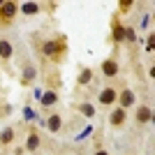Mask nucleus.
<instances>
[{"label":"nucleus","instance_id":"13","mask_svg":"<svg viewBox=\"0 0 155 155\" xmlns=\"http://www.w3.org/2000/svg\"><path fill=\"white\" fill-rule=\"evenodd\" d=\"M12 53H14L12 44H9L7 39H0V58H2V60H9V58H12Z\"/></svg>","mask_w":155,"mask_h":155},{"label":"nucleus","instance_id":"9","mask_svg":"<svg viewBox=\"0 0 155 155\" xmlns=\"http://www.w3.org/2000/svg\"><path fill=\"white\" fill-rule=\"evenodd\" d=\"M35 77H37V70H35V65H26V67H23V77H21V84H23V86L32 84V81H35Z\"/></svg>","mask_w":155,"mask_h":155},{"label":"nucleus","instance_id":"6","mask_svg":"<svg viewBox=\"0 0 155 155\" xmlns=\"http://www.w3.org/2000/svg\"><path fill=\"white\" fill-rule=\"evenodd\" d=\"M111 37H114V42H125V26L118 19L114 21V26H111Z\"/></svg>","mask_w":155,"mask_h":155},{"label":"nucleus","instance_id":"1","mask_svg":"<svg viewBox=\"0 0 155 155\" xmlns=\"http://www.w3.org/2000/svg\"><path fill=\"white\" fill-rule=\"evenodd\" d=\"M65 49H67L65 37H56V39L42 42V53H44L46 58H51V60H60V56L65 53Z\"/></svg>","mask_w":155,"mask_h":155},{"label":"nucleus","instance_id":"14","mask_svg":"<svg viewBox=\"0 0 155 155\" xmlns=\"http://www.w3.org/2000/svg\"><path fill=\"white\" fill-rule=\"evenodd\" d=\"M39 143H42V141H39V134H37V132H30V134H28V141H26V150H30V153H32V150H37Z\"/></svg>","mask_w":155,"mask_h":155},{"label":"nucleus","instance_id":"23","mask_svg":"<svg viewBox=\"0 0 155 155\" xmlns=\"http://www.w3.org/2000/svg\"><path fill=\"white\" fill-rule=\"evenodd\" d=\"M153 42H155V37H153V32L148 35V46H146V51H153Z\"/></svg>","mask_w":155,"mask_h":155},{"label":"nucleus","instance_id":"20","mask_svg":"<svg viewBox=\"0 0 155 155\" xmlns=\"http://www.w3.org/2000/svg\"><path fill=\"white\" fill-rule=\"evenodd\" d=\"M132 7V0H120V12H127Z\"/></svg>","mask_w":155,"mask_h":155},{"label":"nucleus","instance_id":"11","mask_svg":"<svg viewBox=\"0 0 155 155\" xmlns=\"http://www.w3.org/2000/svg\"><path fill=\"white\" fill-rule=\"evenodd\" d=\"M14 137H16L14 127H5L2 132H0V146H9V143L14 141Z\"/></svg>","mask_w":155,"mask_h":155},{"label":"nucleus","instance_id":"4","mask_svg":"<svg viewBox=\"0 0 155 155\" xmlns=\"http://www.w3.org/2000/svg\"><path fill=\"white\" fill-rule=\"evenodd\" d=\"M118 104H120V109H130V107L134 104V93L130 91V88H125V91L118 95Z\"/></svg>","mask_w":155,"mask_h":155},{"label":"nucleus","instance_id":"18","mask_svg":"<svg viewBox=\"0 0 155 155\" xmlns=\"http://www.w3.org/2000/svg\"><path fill=\"white\" fill-rule=\"evenodd\" d=\"M23 118H26V120H37V114H35L30 107H26V109H23Z\"/></svg>","mask_w":155,"mask_h":155},{"label":"nucleus","instance_id":"17","mask_svg":"<svg viewBox=\"0 0 155 155\" xmlns=\"http://www.w3.org/2000/svg\"><path fill=\"white\" fill-rule=\"evenodd\" d=\"M19 9H21L23 14H37V12H39V5H37V2H23Z\"/></svg>","mask_w":155,"mask_h":155},{"label":"nucleus","instance_id":"2","mask_svg":"<svg viewBox=\"0 0 155 155\" xmlns=\"http://www.w3.org/2000/svg\"><path fill=\"white\" fill-rule=\"evenodd\" d=\"M16 12H19V5H16V2L2 0V2H0V23H9V21L16 16Z\"/></svg>","mask_w":155,"mask_h":155},{"label":"nucleus","instance_id":"7","mask_svg":"<svg viewBox=\"0 0 155 155\" xmlns=\"http://www.w3.org/2000/svg\"><path fill=\"white\" fill-rule=\"evenodd\" d=\"M111 125H114V127H120V125L125 123V120H127V111L125 109H120V107H118L116 111H114V114H111Z\"/></svg>","mask_w":155,"mask_h":155},{"label":"nucleus","instance_id":"12","mask_svg":"<svg viewBox=\"0 0 155 155\" xmlns=\"http://www.w3.org/2000/svg\"><path fill=\"white\" fill-rule=\"evenodd\" d=\"M46 127L51 130V132H60V127H63V118H60L58 114L49 116V118H46Z\"/></svg>","mask_w":155,"mask_h":155},{"label":"nucleus","instance_id":"3","mask_svg":"<svg viewBox=\"0 0 155 155\" xmlns=\"http://www.w3.org/2000/svg\"><path fill=\"white\" fill-rule=\"evenodd\" d=\"M134 118H137V123H141V125L150 123V120H153V109H150V107H139Z\"/></svg>","mask_w":155,"mask_h":155},{"label":"nucleus","instance_id":"22","mask_svg":"<svg viewBox=\"0 0 155 155\" xmlns=\"http://www.w3.org/2000/svg\"><path fill=\"white\" fill-rule=\"evenodd\" d=\"M148 23H150V16L146 14V16L141 19V30H146V28H148Z\"/></svg>","mask_w":155,"mask_h":155},{"label":"nucleus","instance_id":"19","mask_svg":"<svg viewBox=\"0 0 155 155\" xmlns=\"http://www.w3.org/2000/svg\"><path fill=\"white\" fill-rule=\"evenodd\" d=\"M125 39H127V42H134V30L130 26H125Z\"/></svg>","mask_w":155,"mask_h":155},{"label":"nucleus","instance_id":"5","mask_svg":"<svg viewBox=\"0 0 155 155\" xmlns=\"http://www.w3.org/2000/svg\"><path fill=\"white\" fill-rule=\"evenodd\" d=\"M116 100H118V93L114 91V88H104V91L100 93V104H104V107L114 104Z\"/></svg>","mask_w":155,"mask_h":155},{"label":"nucleus","instance_id":"24","mask_svg":"<svg viewBox=\"0 0 155 155\" xmlns=\"http://www.w3.org/2000/svg\"><path fill=\"white\" fill-rule=\"evenodd\" d=\"M95 155H109V153H107V150H97Z\"/></svg>","mask_w":155,"mask_h":155},{"label":"nucleus","instance_id":"10","mask_svg":"<svg viewBox=\"0 0 155 155\" xmlns=\"http://www.w3.org/2000/svg\"><path fill=\"white\" fill-rule=\"evenodd\" d=\"M39 102H42V107H53V104L58 102V93H56V91H46V93H42Z\"/></svg>","mask_w":155,"mask_h":155},{"label":"nucleus","instance_id":"21","mask_svg":"<svg viewBox=\"0 0 155 155\" xmlns=\"http://www.w3.org/2000/svg\"><path fill=\"white\" fill-rule=\"evenodd\" d=\"M91 132H93V127H86L84 132H81V134L77 137V141H81V139H84V137H88V134H91Z\"/></svg>","mask_w":155,"mask_h":155},{"label":"nucleus","instance_id":"15","mask_svg":"<svg viewBox=\"0 0 155 155\" xmlns=\"http://www.w3.org/2000/svg\"><path fill=\"white\" fill-rule=\"evenodd\" d=\"M74 107H77V111H81V114H84L86 118H93V116H95V107H93V104L79 102V104H74Z\"/></svg>","mask_w":155,"mask_h":155},{"label":"nucleus","instance_id":"16","mask_svg":"<svg viewBox=\"0 0 155 155\" xmlns=\"http://www.w3.org/2000/svg\"><path fill=\"white\" fill-rule=\"evenodd\" d=\"M91 81H93V70H88V67L81 70V74H79V84H81V86H88Z\"/></svg>","mask_w":155,"mask_h":155},{"label":"nucleus","instance_id":"8","mask_svg":"<svg viewBox=\"0 0 155 155\" xmlns=\"http://www.w3.org/2000/svg\"><path fill=\"white\" fill-rule=\"evenodd\" d=\"M102 72H104V77H116L118 74V63L114 58H107L102 63Z\"/></svg>","mask_w":155,"mask_h":155}]
</instances>
